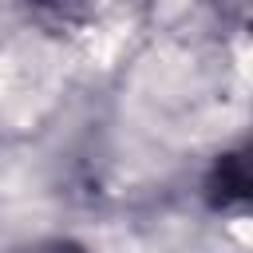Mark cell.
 <instances>
[{
	"label": "cell",
	"instance_id": "6da1fadb",
	"mask_svg": "<svg viewBox=\"0 0 253 253\" xmlns=\"http://www.w3.org/2000/svg\"><path fill=\"white\" fill-rule=\"evenodd\" d=\"M245 198H249V166H245V154L217 158V166L210 174V202L213 206H237Z\"/></svg>",
	"mask_w": 253,
	"mask_h": 253
},
{
	"label": "cell",
	"instance_id": "7a4b0ae2",
	"mask_svg": "<svg viewBox=\"0 0 253 253\" xmlns=\"http://www.w3.org/2000/svg\"><path fill=\"white\" fill-rule=\"evenodd\" d=\"M28 4H36V8H43V12H59V16H63V12H71L79 0H28Z\"/></svg>",
	"mask_w": 253,
	"mask_h": 253
},
{
	"label": "cell",
	"instance_id": "3957f363",
	"mask_svg": "<svg viewBox=\"0 0 253 253\" xmlns=\"http://www.w3.org/2000/svg\"><path fill=\"white\" fill-rule=\"evenodd\" d=\"M43 253H83V249H79V245H71V241H67V245H51V249H43Z\"/></svg>",
	"mask_w": 253,
	"mask_h": 253
},
{
	"label": "cell",
	"instance_id": "277c9868",
	"mask_svg": "<svg viewBox=\"0 0 253 253\" xmlns=\"http://www.w3.org/2000/svg\"><path fill=\"white\" fill-rule=\"evenodd\" d=\"M221 4H225V8H237V12L245 8V0H221Z\"/></svg>",
	"mask_w": 253,
	"mask_h": 253
}]
</instances>
